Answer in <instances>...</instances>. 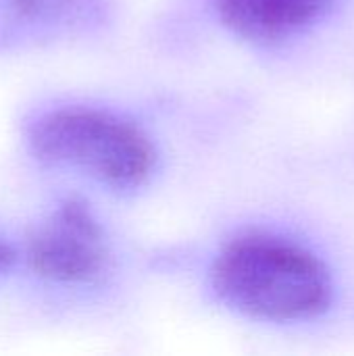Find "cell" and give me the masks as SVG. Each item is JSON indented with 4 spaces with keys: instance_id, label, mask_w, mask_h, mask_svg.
<instances>
[{
    "instance_id": "7a4b0ae2",
    "label": "cell",
    "mask_w": 354,
    "mask_h": 356,
    "mask_svg": "<svg viewBox=\"0 0 354 356\" xmlns=\"http://www.w3.org/2000/svg\"><path fill=\"white\" fill-rule=\"evenodd\" d=\"M38 161L75 171L113 190L140 188L154 169V148L134 123L92 106H61L27 125Z\"/></svg>"
},
{
    "instance_id": "8992f818",
    "label": "cell",
    "mask_w": 354,
    "mask_h": 356,
    "mask_svg": "<svg viewBox=\"0 0 354 356\" xmlns=\"http://www.w3.org/2000/svg\"><path fill=\"white\" fill-rule=\"evenodd\" d=\"M10 259H13V257H10V250L0 242V271L6 269V265L10 263Z\"/></svg>"
},
{
    "instance_id": "5b68a950",
    "label": "cell",
    "mask_w": 354,
    "mask_h": 356,
    "mask_svg": "<svg viewBox=\"0 0 354 356\" xmlns=\"http://www.w3.org/2000/svg\"><path fill=\"white\" fill-rule=\"evenodd\" d=\"M334 0H215L221 21L250 42H280L317 21Z\"/></svg>"
},
{
    "instance_id": "6da1fadb",
    "label": "cell",
    "mask_w": 354,
    "mask_h": 356,
    "mask_svg": "<svg viewBox=\"0 0 354 356\" xmlns=\"http://www.w3.org/2000/svg\"><path fill=\"white\" fill-rule=\"evenodd\" d=\"M213 288L230 309L273 323L313 319L332 300L323 263L275 236H246L227 244L213 265Z\"/></svg>"
},
{
    "instance_id": "3957f363",
    "label": "cell",
    "mask_w": 354,
    "mask_h": 356,
    "mask_svg": "<svg viewBox=\"0 0 354 356\" xmlns=\"http://www.w3.org/2000/svg\"><path fill=\"white\" fill-rule=\"evenodd\" d=\"M106 234L92 209L77 200H63L35 227L29 240L31 269L56 284H88L108 265Z\"/></svg>"
},
{
    "instance_id": "277c9868",
    "label": "cell",
    "mask_w": 354,
    "mask_h": 356,
    "mask_svg": "<svg viewBox=\"0 0 354 356\" xmlns=\"http://www.w3.org/2000/svg\"><path fill=\"white\" fill-rule=\"evenodd\" d=\"M106 10L104 0H0V54L90 33Z\"/></svg>"
}]
</instances>
